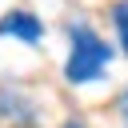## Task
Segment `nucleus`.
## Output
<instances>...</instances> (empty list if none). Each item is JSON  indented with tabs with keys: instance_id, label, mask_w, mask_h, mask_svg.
<instances>
[{
	"instance_id": "f257e3e1",
	"label": "nucleus",
	"mask_w": 128,
	"mask_h": 128,
	"mask_svg": "<svg viewBox=\"0 0 128 128\" xmlns=\"http://www.w3.org/2000/svg\"><path fill=\"white\" fill-rule=\"evenodd\" d=\"M108 60H112V48H108L92 28H84V24L72 28V56H68V68H64V76H68L72 84H84V80L104 76Z\"/></svg>"
},
{
	"instance_id": "f03ea898",
	"label": "nucleus",
	"mask_w": 128,
	"mask_h": 128,
	"mask_svg": "<svg viewBox=\"0 0 128 128\" xmlns=\"http://www.w3.org/2000/svg\"><path fill=\"white\" fill-rule=\"evenodd\" d=\"M0 36H16V40L36 44V40L44 36V24H40L36 16H28V12H8V16L0 20Z\"/></svg>"
},
{
	"instance_id": "7ed1b4c3",
	"label": "nucleus",
	"mask_w": 128,
	"mask_h": 128,
	"mask_svg": "<svg viewBox=\"0 0 128 128\" xmlns=\"http://www.w3.org/2000/svg\"><path fill=\"white\" fill-rule=\"evenodd\" d=\"M116 28H120V44H124V52H128V4L116 8Z\"/></svg>"
},
{
	"instance_id": "20e7f679",
	"label": "nucleus",
	"mask_w": 128,
	"mask_h": 128,
	"mask_svg": "<svg viewBox=\"0 0 128 128\" xmlns=\"http://www.w3.org/2000/svg\"><path fill=\"white\" fill-rule=\"evenodd\" d=\"M120 112H124V120H128V88H124V96H120Z\"/></svg>"
},
{
	"instance_id": "39448f33",
	"label": "nucleus",
	"mask_w": 128,
	"mask_h": 128,
	"mask_svg": "<svg viewBox=\"0 0 128 128\" xmlns=\"http://www.w3.org/2000/svg\"><path fill=\"white\" fill-rule=\"evenodd\" d=\"M68 128H80V124H68Z\"/></svg>"
}]
</instances>
